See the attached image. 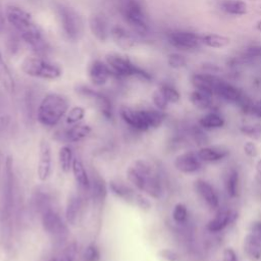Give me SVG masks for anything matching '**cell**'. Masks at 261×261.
<instances>
[{"label":"cell","mask_w":261,"mask_h":261,"mask_svg":"<svg viewBox=\"0 0 261 261\" xmlns=\"http://www.w3.org/2000/svg\"><path fill=\"white\" fill-rule=\"evenodd\" d=\"M254 179L256 184L261 185V157H259L255 163V174Z\"/></svg>","instance_id":"50"},{"label":"cell","mask_w":261,"mask_h":261,"mask_svg":"<svg viewBox=\"0 0 261 261\" xmlns=\"http://www.w3.org/2000/svg\"><path fill=\"white\" fill-rule=\"evenodd\" d=\"M240 132L249 138V140L260 141L261 140V123H245L241 125Z\"/></svg>","instance_id":"37"},{"label":"cell","mask_w":261,"mask_h":261,"mask_svg":"<svg viewBox=\"0 0 261 261\" xmlns=\"http://www.w3.org/2000/svg\"><path fill=\"white\" fill-rule=\"evenodd\" d=\"M68 107V101L62 95L47 94L38 107L37 118L45 126H54L67 112Z\"/></svg>","instance_id":"2"},{"label":"cell","mask_w":261,"mask_h":261,"mask_svg":"<svg viewBox=\"0 0 261 261\" xmlns=\"http://www.w3.org/2000/svg\"><path fill=\"white\" fill-rule=\"evenodd\" d=\"M71 170H72L74 179L79 184V186L83 189H89L90 188V177L87 173L85 165L79 158H73Z\"/></svg>","instance_id":"29"},{"label":"cell","mask_w":261,"mask_h":261,"mask_svg":"<svg viewBox=\"0 0 261 261\" xmlns=\"http://www.w3.org/2000/svg\"><path fill=\"white\" fill-rule=\"evenodd\" d=\"M0 163H1V157H0Z\"/></svg>","instance_id":"55"},{"label":"cell","mask_w":261,"mask_h":261,"mask_svg":"<svg viewBox=\"0 0 261 261\" xmlns=\"http://www.w3.org/2000/svg\"><path fill=\"white\" fill-rule=\"evenodd\" d=\"M158 256L162 261H182V257L179 253L172 249H161L158 252Z\"/></svg>","instance_id":"43"},{"label":"cell","mask_w":261,"mask_h":261,"mask_svg":"<svg viewBox=\"0 0 261 261\" xmlns=\"http://www.w3.org/2000/svg\"><path fill=\"white\" fill-rule=\"evenodd\" d=\"M120 5V12L128 25L139 34L148 32V23L142 6L137 0H128Z\"/></svg>","instance_id":"7"},{"label":"cell","mask_w":261,"mask_h":261,"mask_svg":"<svg viewBox=\"0 0 261 261\" xmlns=\"http://www.w3.org/2000/svg\"><path fill=\"white\" fill-rule=\"evenodd\" d=\"M5 28V16L3 15L2 11L0 10V33L4 30Z\"/></svg>","instance_id":"52"},{"label":"cell","mask_w":261,"mask_h":261,"mask_svg":"<svg viewBox=\"0 0 261 261\" xmlns=\"http://www.w3.org/2000/svg\"><path fill=\"white\" fill-rule=\"evenodd\" d=\"M152 100H153V103H154V105L156 106V108L159 109V110L164 111V110L167 108V106H168V101L166 100L165 96L163 95V93L161 92L160 89L156 90V91L153 93V95H152Z\"/></svg>","instance_id":"44"},{"label":"cell","mask_w":261,"mask_h":261,"mask_svg":"<svg viewBox=\"0 0 261 261\" xmlns=\"http://www.w3.org/2000/svg\"><path fill=\"white\" fill-rule=\"evenodd\" d=\"M51 173V149L49 143L43 139L39 145V161H38V177L45 181Z\"/></svg>","instance_id":"17"},{"label":"cell","mask_w":261,"mask_h":261,"mask_svg":"<svg viewBox=\"0 0 261 261\" xmlns=\"http://www.w3.org/2000/svg\"><path fill=\"white\" fill-rule=\"evenodd\" d=\"M91 126L88 124L76 123L70 126L69 128L60 133L59 140L67 143H76L84 140L91 133Z\"/></svg>","instance_id":"20"},{"label":"cell","mask_w":261,"mask_h":261,"mask_svg":"<svg viewBox=\"0 0 261 261\" xmlns=\"http://www.w3.org/2000/svg\"><path fill=\"white\" fill-rule=\"evenodd\" d=\"M168 64L171 67L179 68L186 65V59L179 54H170L168 56Z\"/></svg>","instance_id":"49"},{"label":"cell","mask_w":261,"mask_h":261,"mask_svg":"<svg viewBox=\"0 0 261 261\" xmlns=\"http://www.w3.org/2000/svg\"><path fill=\"white\" fill-rule=\"evenodd\" d=\"M33 206L36 211L42 214L46 210L52 208L50 197L44 193V191H37L33 196Z\"/></svg>","instance_id":"32"},{"label":"cell","mask_w":261,"mask_h":261,"mask_svg":"<svg viewBox=\"0 0 261 261\" xmlns=\"http://www.w3.org/2000/svg\"><path fill=\"white\" fill-rule=\"evenodd\" d=\"M221 261H240V259L236 250L230 246H226L222 249Z\"/></svg>","instance_id":"47"},{"label":"cell","mask_w":261,"mask_h":261,"mask_svg":"<svg viewBox=\"0 0 261 261\" xmlns=\"http://www.w3.org/2000/svg\"><path fill=\"white\" fill-rule=\"evenodd\" d=\"M76 251H77V247L75 243L68 244L62 251L60 258L57 259V261H74L76 256Z\"/></svg>","instance_id":"41"},{"label":"cell","mask_w":261,"mask_h":261,"mask_svg":"<svg viewBox=\"0 0 261 261\" xmlns=\"http://www.w3.org/2000/svg\"><path fill=\"white\" fill-rule=\"evenodd\" d=\"M56 10L64 35L71 41H79L84 34V22L79 12L65 4H58Z\"/></svg>","instance_id":"3"},{"label":"cell","mask_w":261,"mask_h":261,"mask_svg":"<svg viewBox=\"0 0 261 261\" xmlns=\"http://www.w3.org/2000/svg\"><path fill=\"white\" fill-rule=\"evenodd\" d=\"M91 196L96 204H101L107 195V187L103 177L98 173H93L92 179H90Z\"/></svg>","instance_id":"24"},{"label":"cell","mask_w":261,"mask_h":261,"mask_svg":"<svg viewBox=\"0 0 261 261\" xmlns=\"http://www.w3.org/2000/svg\"><path fill=\"white\" fill-rule=\"evenodd\" d=\"M76 92L88 98V99H91L96 107L99 109V111L103 114L104 117H106L107 119H110L112 118V105H111V102L110 100L103 94L91 89V88H88V87H85V86H81L76 89Z\"/></svg>","instance_id":"13"},{"label":"cell","mask_w":261,"mask_h":261,"mask_svg":"<svg viewBox=\"0 0 261 261\" xmlns=\"http://www.w3.org/2000/svg\"><path fill=\"white\" fill-rule=\"evenodd\" d=\"M221 80L210 74H195L192 77V83L196 90L209 94L215 95V89Z\"/></svg>","instance_id":"21"},{"label":"cell","mask_w":261,"mask_h":261,"mask_svg":"<svg viewBox=\"0 0 261 261\" xmlns=\"http://www.w3.org/2000/svg\"><path fill=\"white\" fill-rule=\"evenodd\" d=\"M14 202V174L13 162L11 157L5 160L4 178H3V193H2V219L5 226H10V220L13 210Z\"/></svg>","instance_id":"5"},{"label":"cell","mask_w":261,"mask_h":261,"mask_svg":"<svg viewBox=\"0 0 261 261\" xmlns=\"http://www.w3.org/2000/svg\"><path fill=\"white\" fill-rule=\"evenodd\" d=\"M0 84L3 87V89L9 93L13 94L15 91V82L13 79V75L7 66L5 60L3 59L1 53H0Z\"/></svg>","instance_id":"28"},{"label":"cell","mask_w":261,"mask_h":261,"mask_svg":"<svg viewBox=\"0 0 261 261\" xmlns=\"http://www.w3.org/2000/svg\"><path fill=\"white\" fill-rule=\"evenodd\" d=\"M20 68L27 75L43 80H56L61 75V69L58 65L40 56L25 57Z\"/></svg>","instance_id":"4"},{"label":"cell","mask_w":261,"mask_h":261,"mask_svg":"<svg viewBox=\"0 0 261 261\" xmlns=\"http://www.w3.org/2000/svg\"><path fill=\"white\" fill-rule=\"evenodd\" d=\"M110 36L113 42L121 49H130L136 45L135 37L121 27H113L110 30Z\"/></svg>","instance_id":"23"},{"label":"cell","mask_w":261,"mask_h":261,"mask_svg":"<svg viewBox=\"0 0 261 261\" xmlns=\"http://www.w3.org/2000/svg\"><path fill=\"white\" fill-rule=\"evenodd\" d=\"M198 124L204 129H218L225 124L224 118L216 112H208L199 118Z\"/></svg>","instance_id":"27"},{"label":"cell","mask_w":261,"mask_h":261,"mask_svg":"<svg viewBox=\"0 0 261 261\" xmlns=\"http://www.w3.org/2000/svg\"><path fill=\"white\" fill-rule=\"evenodd\" d=\"M252 113L258 117L259 119H261V100L253 103V106H252Z\"/></svg>","instance_id":"51"},{"label":"cell","mask_w":261,"mask_h":261,"mask_svg":"<svg viewBox=\"0 0 261 261\" xmlns=\"http://www.w3.org/2000/svg\"><path fill=\"white\" fill-rule=\"evenodd\" d=\"M126 1H128V0H118L119 4H120V3H124V2H126Z\"/></svg>","instance_id":"53"},{"label":"cell","mask_w":261,"mask_h":261,"mask_svg":"<svg viewBox=\"0 0 261 261\" xmlns=\"http://www.w3.org/2000/svg\"><path fill=\"white\" fill-rule=\"evenodd\" d=\"M194 191L201 201L212 211L220 208V199L214 186L207 179L199 177L193 182Z\"/></svg>","instance_id":"10"},{"label":"cell","mask_w":261,"mask_h":261,"mask_svg":"<svg viewBox=\"0 0 261 261\" xmlns=\"http://www.w3.org/2000/svg\"><path fill=\"white\" fill-rule=\"evenodd\" d=\"M171 217H172V220L176 224H178V225L186 224L188 221V218H189L188 207L184 203H176L173 206V209L171 212Z\"/></svg>","instance_id":"35"},{"label":"cell","mask_w":261,"mask_h":261,"mask_svg":"<svg viewBox=\"0 0 261 261\" xmlns=\"http://www.w3.org/2000/svg\"><path fill=\"white\" fill-rule=\"evenodd\" d=\"M159 89L161 90V92L165 96V98L168 101V103H176V102L179 101L180 95L177 92V90L175 88H173L172 86H170V85H162Z\"/></svg>","instance_id":"40"},{"label":"cell","mask_w":261,"mask_h":261,"mask_svg":"<svg viewBox=\"0 0 261 261\" xmlns=\"http://www.w3.org/2000/svg\"><path fill=\"white\" fill-rule=\"evenodd\" d=\"M239 218V212L229 207L219 208L215 214L207 221L206 230L211 233H219L236 222Z\"/></svg>","instance_id":"9"},{"label":"cell","mask_w":261,"mask_h":261,"mask_svg":"<svg viewBox=\"0 0 261 261\" xmlns=\"http://www.w3.org/2000/svg\"><path fill=\"white\" fill-rule=\"evenodd\" d=\"M201 41L207 46L213 47V48H221L229 44L228 38L221 35H216V34L205 35L201 38Z\"/></svg>","instance_id":"36"},{"label":"cell","mask_w":261,"mask_h":261,"mask_svg":"<svg viewBox=\"0 0 261 261\" xmlns=\"http://www.w3.org/2000/svg\"><path fill=\"white\" fill-rule=\"evenodd\" d=\"M89 27L92 34L99 41H106L109 37L110 31L108 27V21L104 15L101 13H94L90 16Z\"/></svg>","instance_id":"19"},{"label":"cell","mask_w":261,"mask_h":261,"mask_svg":"<svg viewBox=\"0 0 261 261\" xmlns=\"http://www.w3.org/2000/svg\"><path fill=\"white\" fill-rule=\"evenodd\" d=\"M88 73L91 82L95 86H103L113 72L108 64H105L101 60H95L90 64Z\"/></svg>","instance_id":"18"},{"label":"cell","mask_w":261,"mask_h":261,"mask_svg":"<svg viewBox=\"0 0 261 261\" xmlns=\"http://www.w3.org/2000/svg\"><path fill=\"white\" fill-rule=\"evenodd\" d=\"M41 220L44 230L55 241L61 242L67 238V226L53 208L43 212L41 214Z\"/></svg>","instance_id":"8"},{"label":"cell","mask_w":261,"mask_h":261,"mask_svg":"<svg viewBox=\"0 0 261 261\" xmlns=\"http://www.w3.org/2000/svg\"><path fill=\"white\" fill-rule=\"evenodd\" d=\"M49 261H57V259H55V258H52V259H50Z\"/></svg>","instance_id":"54"},{"label":"cell","mask_w":261,"mask_h":261,"mask_svg":"<svg viewBox=\"0 0 261 261\" xmlns=\"http://www.w3.org/2000/svg\"><path fill=\"white\" fill-rule=\"evenodd\" d=\"M197 154L203 163H217L229 156V150L223 146L205 145L199 147Z\"/></svg>","instance_id":"15"},{"label":"cell","mask_w":261,"mask_h":261,"mask_svg":"<svg viewBox=\"0 0 261 261\" xmlns=\"http://www.w3.org/2000/svg\"><path fill=\"white\" fill-rule=\"evenodd\" d=\"M215 95L234 103H239L240 100L243 98V94L238 88L225 83L222 80L219 82L215 89Z\"/></svg>","instance_id":"26"},{"label":"cell","mask_w":261,"mask_h":261,"mask_svg":"<svg viewBox=\"0 0 261 261\" xmlns=\"http://www.w3.org/2000/svg\"><path fill=\"white\" fill-rule=\"evenodd\" d=\"M72 150L68 146H63L59 150V164L60 168L64 173L69 172L73 161Z\"/></svg>","instance_id":"33"},{"label":"cell","mask_w":261,"mask_h":261,"mask_svg":"<svg viewBox=\"0 0 261 261\" xmlns=\"http://www.w3.org/2000/svg\"><path fill=\"white\" fill-rule=\"evenodd\" d=\"M5 15L8 22L20 34L22 40L36 54L42 56L47 53L48 45L40 28L35 23L29 12L16 5H8Z\"/></svg>","instance_id":"1"},{"label":"cell","mask_w":261,"mask_h":261,"mask_svg":"<svg viewBox=\"0 0 261 261\" xmlns=\"http://www.w3.org/2000/svg\"><path fill=\"white\" fill-rule=\"evenodd\" d=\"M168 42L178 49L191 50L199 48L202 41L198 36L192 33L173 32L168 35Z\"/></svg>","instance_id":"16"},{"label":"cell","mask_w":261,"mask_h":261,"mask_svg":"<svg viewBox=\"0 0 261 261\" xmlns=\"http://www.w3.org/2000/svg\"><path fill=\"white\" fill-rule=\"evenodd\" d=\"M119 113L122 120L125 123H127L130 127L140 132H146L150 129V125L147 119L146 109L136 110V109L123 106L120 108Z\"/></svg>","instance_id":"12"},{"label":"cell","mask_w":261,"mask_h":261,"mask_svg":"<svg viewBox=\"0 0 261 261\" xmlns=\"http://www.w3.org/2000/svg\"><path fill=\"white\" fill-rule=\"evenodd\" d=\"M221 7L224 11L237 15L247 12V4L240 0H224L221 3Z\"/></svg>","instance_id":"34"},{"label":"cell","mask_w":261,"mask_h":261,"mask_svg":"<svg viewBox=\"0 0 261 261\" xmlns=\"http://www.w3.org/2000/svg\"><path fill=\"white\" fill-rule=\"evenodd\" d=\"M100 250L95 244L89 245L84 252L85 261H99L100 260Z\"/></svg>","instance_id":"45"},{"label":"cell","mask_w":261,"mask_h":261,"mask_svg":"<svg viewBox=\"0 0 261 261\" xmlns=\"http://www.w3.org/2000/svg\"><path fill=\"white\" fill-rule=\"evenodd\" d=\"M243 151H244L245 155L251 159H255L259 155V148H258L256 142L253 140H248L244 143Z\"/></svg>","instance_id":"42"},{"label":"cell","mask_w":261,"mask_h":261,"mask_svg":"<svg viewBox=\"0 0 261 261\" xmlns=\"http://www.w3.org/2000/svg\"><path fill=\"white\" fill-rule=\"evenodd\" d=\"M174 168L184 174H195L203 168V162L199 158L197 151L188 150L176 155L173 160Z\"/></svg>","instance_id":"11"},{"label":"cell","mask_w":261,"mask_h":261,"mask_svg":"<svg viewBox=\"0 0 261 261\" xmlns=\"http://www.w3.org/2000/svg\"><path fill=\"white\" fill-rule=\"evenodd\" d=\"M248 232L251 233L255 239L261 242V219H256L251 222Z\"/></svg>","instance_id":"48"},{"label":"cell","mask_w":261,"mask_h":261,"mask_svg":"<svg viewBox=\"0 0 261 261\" xmlns=\"http://www.w3.org/2000/svg\"><path fill=\"white\" fill-rule=\"evenodd\" d=\"M243 251L250 261H261V242L249 232L243 239Z\"/></svg>","instance_id":"22"},{"label":"cell","mask_w":261,"mask_h":261,"mask_svg":"<svg viewBox=\"0 0 261 261\" xmlns=\"http://www.w3.org/2000/svg\"><path fill=\"white\" fill-rule=\"evenodd\" d=\"M191 137L193 139V141L195 142V144H197L199 147L208 145V136L205 133V129L202 128L199 124L195 125L192 129H191Z\"/></svg>","instance_id":"38"},{"label":"cell","mask_w":261,"mask_h":261,"mask_svg":"<svg viewBox=\"0 0 261 261\" xmlns=\"http://www.w3.org/2000/svg\"><path fill=\"white\" fill-rule=\"evenodd\" d=\"M107 64L111 68L112 72L119 76H136L141 80L149 81L151 79L150 74L144 69L135 65L128 58L118 54H111L106 57Z\"/></svg>","instance_id":"6"},{"label":"cell","mask_w":261,"mask_h":261,"mask_svg":"<svg viewBox=\"0 0 261 261\" xmlns=\"http://www.w3.org/2000/svg\"><path fill=\"white\" fill-rule=\"evenodd\" d=\"M190 100L192 104L200 110H209L213 106L212 96L198 90H195L191 93Z\"/></svg>","instance_id":"31"},{"label":"cell","mask_w":261,"mask_h":261,"mask_svg":"<svg viewBox=\"0 0 261 261\" xmlns=\"http://www.w3.org/2000/svg\"><path fill=\"white\" fill-rule=\"evenodd\" d=\"M82 210V198L77 195L71 196L66 205V210H65V216L66 220L70 224H75L77 217L80 216Z\"/></svg>","instance_id":"30"},{"label":"cell","mask_w":261,"mask_h":261,"mask_svg":"<svg viewBox=\"0 0 261 261\" xmlns=\"http://www.w3.org/2000/svg\"><path fill=\"white\" fill-rule=\"evenodd\" d=\"M242 57L245 59H255L261 57V45H253L246 48Z\"/></svg>","instance_id":"46"},{"label":"cell","mask_w":261,"mask_h":261,"mask_svg":"<svg viewBox=\"0 0 261 261\" xmlns=\"http://www.w3.org/2000/svg\"><path fill=\"white\" fill-rule=\"evenodd\" d=\"M223 188L230 199H237L241 193V173L237 166H228L223 172Z\"/></svg>","instance_id":"14"},{"label":"cell","mask_w":261,"mask_h":261,"mask_svg":"<svg viewBox=\"0 0 261 261\" xmlns=\"http://www.w3.org/2000/svg\"><path fill=\"white\" fill-rule=\"evenodd\" d=\"M109 188H110L111 193L113 195H115L117 198L122 199L125 202L136 204V201H137V198H138L139 194H137L132 188L127 187L123 182L111 180L110 184H109Z\"/></svg>","instance_id":"25"},{"label":"cell","mask_w":261,"mask_h":261,"mask_svg":"<svg viewBox=\"0 0 261 261\" xmlns=\"http://www.w3.org/2000/svg\"><path fill=\"white\" fill-rule=\"evenodd\" d=\"M84 116H85V109L81 106H75L69 110L66 116V122L71 125L76 124L84 118Z\"/></svg>","instance_id":"39"}]
</instances>
